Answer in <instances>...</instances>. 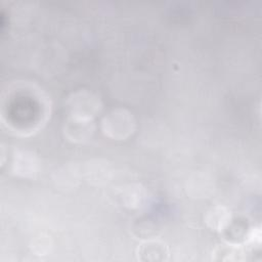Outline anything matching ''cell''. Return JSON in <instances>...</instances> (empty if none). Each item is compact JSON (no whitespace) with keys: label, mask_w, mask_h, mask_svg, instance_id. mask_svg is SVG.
<instances>
[{"label":"cell","mask_w":262,"mask_h":262,"mask_svg":"<svg viewBox=\"0 0 262 262\" xmlns=\"http://www.w3.org/2000/svg\"><path fill=\"white\" fill-rule=\"evenodd\" d=\"M94 126L91 120L71 117L64 125L66 136L73 141H84L91 137Z\"/></svg>","instance_id":"cell-3"},{"label":"cell","mask_w":262,"mask_h":262,"mask_svg":"<svg viewBox=\"0 0 262 262\" xmlns=\"http://www.w3.org/2000/svg\"><path fill=\"white\" fill-rule=\"evenodd\" d=\"M101 123L104 134L115 139L127 137L134 129V119L132 115L121 108L108 113Z\"/></svg>","instance_id":"cell-1"},{"label":"cell","mask_w":262,"mask_h":262,"mask_svg":"<svg viewBox=\"0 0 262 262\" xmlns=\"http://www.w3.org/2000/svg\"><path fill=\"white\" fill-rule=\"evenodd\" d=\"M205 221L209 227L215 230H222L227 226L228 223H230L231 214L226 208L216 206L207 212Z\"/></svg>","instance_id":"cell-5"},{"label":"cell","mask_w":262,"mask_h":262,"mask_svg":"<svg viewBox=\"0 0 262 262\" xmlns=\"http://www.w3.org/2000/svg\"><path fill=\"white\" fill-rule=\"evenodd\" d=\"M69 108L73 117L91 120L100 108L98 97L89 91H78L72 94L68 100Z\"/></svg>","instance_id":"cell-2"},{"label":"cell","mask_w":262,"mask_h":262,"mask_svg":"<svg viewBox=\"0 0 262 262\" xmlns=\"http://www.w3.org/2000/svg\"><path fill=\"white\" fill-rule=\"evenodd\" d=\"M214 254L218 255L219 259L222 260H241L244 251L237 245L227 244L216 248Z\"/></svg>","instance_id":"cell-6"},{"label":"cell","mask_w":262,"mask_h":262,"mask_svg":"<svg viewBox=\"0 0 262 262\" xmlns=\"http://www.w3.org/2000/svg\"><path fill=\"white\" fill-rule=\"evenodd\" d=\"M137 254L141 260H165L168 255V248L160 241H146L138 247Z\"/></svg>","instance_id":"cell-4"}]
</instances>
